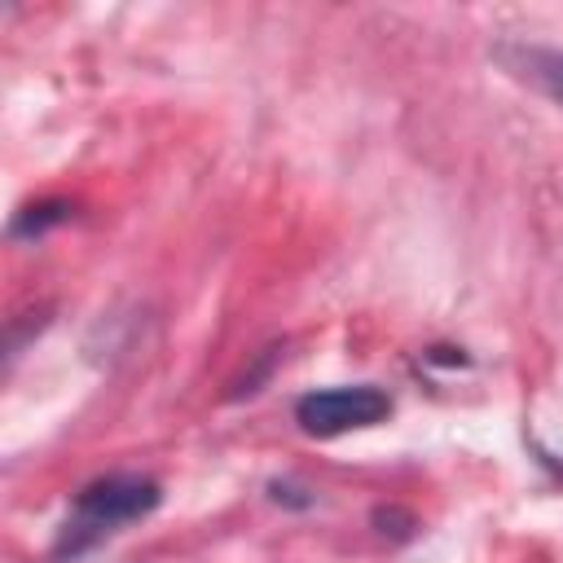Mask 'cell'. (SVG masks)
I'll list each match as a JSON object with an SVG mask.
<instances>
[{"label":"cell","mask_w":563,"mask_h":563,"mask_svg":"<svg viewBox=\"0 0 563 563\" xmlns=\"http://www.w3.org/2000/svg\"><path fill=\"white\" fill-rule=\"evenodd\" d=\"M158 501H163V488L150 475H101V479H92L88 488H79V497L70 506V519L57 532L53 559L57 563L62 559H79L84 550H92L114 528L158 510Z\"/></svg>","instance_id":"1"},{"label":"cell","mask_w":563,"mask_h":563,"mask_svg":"<svg viewBox=\"0 0 563 563\" xmlns=\"http://www.w3.org/2000/svg\"><path fill=\"white\" fill-rule=\"evenodd\" d=\"M391 413V396L374 383H356V387H325V391H308L295 405V422L308 435H343V431H361L374 427Z\"/></svg>","instance_id":"2"},{"label":"cell","mask_w":563,"mask_h":563,"mask_svg":"<svg viewBox=\"0 0 563 563\" xmlns=\"http://www.w3.org/2000/svg\"><path fill=\"white\" fill-rule=\"evenodd\" d=\"M519 79H528L532 88H541L550 101L563 106V53L559 48H537V44H515L497 53Z\"/></svg>","instance_id":"3"},{"label":"cell","mask_w":563,"mask_h":563,"mask_svg":"<svg viewBox=\"0 0 563 563\" xmlns=\"http://www.w3.org/2000/svg\"><path fill=\"white\" fill-rule=\"evenodd\" d=\"M62 220H70V202L48 198V202H31V207H22L18 220L9 224V233H13V238H44V233H48L53 224H62Z\"/></svg>","instance_id":"4"},{"label":"cell","mask_w":563,"mask_h":563,"mask_svg":"<svg viewBox=\"0 0 563 563\" xmlns=\"http://www.w3.org/2000/svg\"><path fill=\"white\" fill-rule=\"evenodd\" d=\"M374 528L383 537H391V541H409L413 528H418V519L409 510H400V506H374Z\"/></svg>","instance_id":"5"},{"label":"cell","mask_w":563,"mask_h":563,"mask_svg":"<svg viewBox=\"0 0 563 563\" xmlns=\"http://www.w3.org/2000/svg\"><path fill=\"white\" fill-rule=\"evenodd\" d=\"M282 361V347H264V356H260V365L255 369H246L238 383H233V396H251V391H260V383L268 378V369Z\"/></svg>","instance_id":"6"},{"label":"cell","mask_w":563,"mask_h":563,"mask_svg":"<svg viewBox=\"0 0 563 563\" xmlns=\"http://www.w3.org/2000/svg\"><path fill=\"white\" fill-rule=\"evenodd\" d=\"M268 497H273V501H286V506H312L308 488H299V484H290V479H273V484H268Z\"/></svg>","instance_id":"7"}]
</instances>
